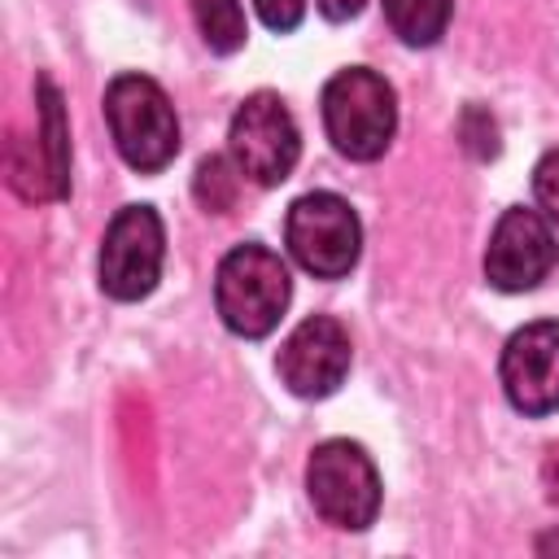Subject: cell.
Wrapping results in <instances>:
<instances>
[{"label": "cell", "mask_w": 559, "mask_h": 559, "mask_svg": "<svg viewBox=\"0 0 559 559\" xmlns=\"http://www.w3.org/2000/svg\"><path fill=\"white\" fill-rule=\"evenodd\" d=\"M454 0H384V17L393 35L411 48H428L445 35Z\"/></svg>", "instance_id": "7c38bea8"}, {"label": "cell", "mask_w": 559, "mask_h": 559, "mask_svg": "<svg viewBox=\"0 0 559 559\" xmlns=\"http://www.w3.org/2000/svg\"><path fill=\"white\" fill-rule=\"evenodd\" d=\"M502 389L520 415L559 411V319H537L511 332L502 349Z\"/></svg>", "instance_id": "30bf717a"}, {"label": "cell", "mask_w": 559, "mask_h": 559, "mask_svg": "<svg viewBox=\"0 0 559 559\" xmlns=\"http://www.w3.org/2000/svg\"><path fill=\"white\" fill-rule=\"evenodd\" d=\"M288 297H293V284H288V266L275 249L249 240V245H236L223 262H218V275H214V306L223 314V323L236 332V336H266L284 310H288Z\"/></svg>", "instance_id": "6da1fadb"}, {"label": "cell", "mask_w": 559, "mask_h": 559, "mask_svg": "<svg viewBox=\"0 0 559 559\" xmlns=\"http://www.w3.org/2000/svg\"><path fill=\"white\" fill-rule=\"evenodd\" d=\"M227 144H231V162L240 166V175L262 188L284 183L301 153L297 122L275 92H253L240 100V109L231 114Z\"/></svg>", "instance_id": "8992f818"}, {"label": "cell", "mask_w": 559, "mask_h": 559, "mask_svg": "<svg viewBox=\"0 0 559 559\" xmlns=\"http://www.w3.org/2000/svg\"><path fill=\"white\" fill-rule=\"evenodd\" d=\"M306 489H310V502L314 511L336 524V528H367L380 511V476H376V463L367 459V450L358 441H345V437H332L323 445L310 450V463H306Z\"/></svg>", "instance_id": "5b68a950"}, {"label": "cell", "mask_w": 559, "mask_h": 559, "mask_svg": "<svg viewBox=\"0 0 559 559\" xmlns=\"http://www.w3.org/2000/svg\"><path fill=\"white\" fill-rule=\"evenodd\" d=\"M314 4H319L323 17H332V22H349V17H358V9H362L367 0H314Z\"/></svg>", "instance_id": "d6986e66"}, {"label": "cell", "mask_w": 559, "mask_h": 559, "mask_svg": "<svg viewBox=\"0 0 559 559\" xmlns=\"http://www.w3.org/2000/svg\"><path fill=\"white\" fill-rule=\"evenodd\" d=\"M323 127L341 157L376 162L389 148L393 127H397L393 87L367 66L336 70L323 87Z\"/></svg>", "instance_id": "7a4b0ae2"}, {"label": "cell", "mask_w": 559, "mask_h": 559, "mask_svg": "<svg viewBox=\"0 0 559 559\" xmlns=\"http://www.w3.org/2000/svg\"><path fill=\"white\" fill-rule=\"evenodd\" d=\"M105 118L122 162L140 175H153L179 153V118L170 96L148 74H118L105 87Z\"/></svg>", "instance_id": "3957f363"}, {"label": "cell", "mask_w": 559, "mask_h": 559, "mask_svg": "<svg viewBox=\"0 0 559 559\" xmlns=\"http://www.w3.org/2000/svg\"><path fill=\"white\" fill-rule=\"evenodd\" d=\"M559 258V245H555V231H550V218L537 214V210H524V205H511L493 236H489V249H485V280L498 288V293H528L537 288L550 266Z\"/></svg>", "instance_id": "ba28073f"}, {"label": "cell", "mask_w": 559, "mask_h": 559, "mask_svg": "<svg viewBox=\"0 0 559 559\" xmlns=\"http://www.w3.org/2000/svg\"><path fill=\"white\" fill-rule=\"evenodd\" d=\"M240 166H231L227 157H205L197 166V179H192V192L201 201V210L210 214H227L236 205V192H240V179H236Z\"/></svg>", "instance_id": "5bb4252c"}, {"label": "cell", "mask_w": 559, "mask_h": 559, "mask_svg": "<svg viewBox=\"0 0 559 559\" xmlns=\"http://www.w3.org/2000/svg\"><path fill=\"white\" fill-rule=\"evenodd\" d=\"M192 17L201 26V39L210 44V52H236L245 44V9L240 0H192Z\"/></svg>", "instance_id": "4fadbf2b"}, {"label": "cell", "mask_w": 559, "mask_h": 559, "mask_svg": "<svg viewBox=\"0 0 559 559\" xmlns=\"http://www.w3.org/2000/svg\"><path fill=\"white\" fill-rule=\"evenodd\" d=\"M533 197H537L542 214L559 227V148H550V153L533 166Z\"/></svg>", "instance_id": "2e32d148"}, {"label": "cell", "mask_w": 559, "mask_h": 559, "mask_svg": "<svg viewBox=\"0 0 559 559\" xmlns=\"http://www.w3.org/2000/svg\"><path fill=\"white\" fill-rule=\"evenodd\" d=\"M35 96H39V153L52 170V183H57V197H70V127H66V105H61V92L52 87V79H39L35 83Z\"/></svg>", "instance_id": "8fae6325"}, {"label": "cell", "mask_w": 559, "mask_h": 559, "mask_svg": "<svg viewBox=\"0 0 559 559\" xmlns=\"http://www.w3.org/2000/svg\"><path fill=\"white\" fill-rule=\"evenodd\" d=\"M459 140H463V148H467L476 162H489V157H498V148H502L498 122H493V114H489L485 105H467V109L459 114Z\"/></svg>", "instance_id": "9a60e30c"}, {"label": "cell", "mask_w": 559, "mask_h": 559, "mask_svg": "<svg viewBox=\"0 0 559 559\" xmlns=\"http://www.w3.org/2000/svg\"><path fill=\"white\" fill-rule=\"evenodd\" d=\"M288 253L310 271L314 280H341L354 271L362 253V227L345 197L336 192H306L288 205L284 218Z\"/></svg>", "instance_id": "277c9868"}, {"label": "cell", "mask_w": 559, "mask_h": 559, "mask_svg": "<svg viewBox=\"0 0 559 559\" xmlns=\"http://www.w3.org/2000/svg\"><path fill=\"white\" fill-rule=\"evenodd\" d=\"M275 371H280V380L297 397H328V393H336L341 380L349 376V332L332 314L301 319L288 332V341L280 345Z\"/></svg>", "instance_id": "9c48e42d"}, {"label": "cell", "mask_w": 559, "mask_h": 559, "mask_svg": "<svg viewBox=\"0 0 559 559\" xmlns=\"http://www.w3.org/2000/svg\"><path fill=\"white\" fill-rule=\"evenodd\" d=\"M542 489H546V498L559 507V441L546 445V459H542Z\"/></svg>", "instance_id": "ac0fdd59"}, {"label": "cell", "mask_w": 559, "mask_h": 559, "mask_svg": "<svg viewBox=\"0 0 559 559\" xmlns=\"http://www.w3.org/2000/svg\"><path fill=\"white\" fill-rule=\"evenodd\" d=\"M253 9H258V17H262L275 35L293 31V26L306 17V0H253Z\"/></svg>", "instance_id": "e0dca14e"}, {"label": "cell", "mask_w": 559, "mask_h": 559, "mask_svg": "<svg viewBox=\"0 0 559 559\" xmlns=\"http://www.w3.org/2000/svg\"><path fill=\"white\" fill-rule=\"evenodd\" d=\"M166 231L153 205H127L114 214L100 240V288L114 301H140L157 288Z\"/></svg>", "instance_id": "52a82bcc"}]
</instances>
